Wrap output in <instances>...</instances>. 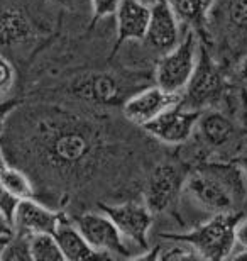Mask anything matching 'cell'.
Wrapping results in <instances>:
<instances>
[{
	"label": "cell",
	"instance_id": "obj_25",
	"mask_svg": "<svg viewBox=\"0 0 247 261\" xmlns=\"http://www.w3.org/2000/svg\"><path fill=\"white\" fill-rule=\"evenodd\" d=\"M229 73H230V80H232L235 87L247 90V53L235 61L234 68Z\"/></svg>",
	"mask_w": 247,
	"mask_h": 261
},
{
	"label": "cell",
	"instance_id": "obj_4",
	"mask_svg": "<svg viewBox=\"0 0 247 261\" xmlns=\"http://www.w3.org/2000/svg\"><path fill=\"white\" fill-rule=\"evenodd\" d=\"M46 15L29 5V0H0V55H14L49 33Z\"/></svg>",
	"mask_w": 247,
	"mask_h": 261
},
{
	"label": "cell",
	"instance_id": "obj_6",
	"mask_svg": "<svg viewBox=\"0 0 247 261\" xmlns=\"http://www.w3.org/2000/svg\"><path fill=\"white\" fill-rule=\"evenodd\" d=\"M208 38L210 46L217 39L224 43L218 49L224 53L220 63L229 66V58L247 48V0H215L208 15Z\"/></svg>",
	"mask_w": 247,
	"mask_h": 261
},
{
	"label": "cell",
	"instance_id": "obj_8",
	"mask_svg": "<svg viewBox=\"0 0 247 261\" xmlns=\"http://www.w3.org/2000/svg\"><path fill=\"white\" fill-rule=\"evenodd\" d=\"M198 46L197 33L188 29L185 38L180 39L175 48L157 58L154 68L156 85L173 93L185 90L198 61Z\"/></svg>",
	"mask_w": 247,
	"mask_h": 261
},
{
	"label": "cell",
	"instance_id": "obj_15",
	"mask_svg": "<svg viewBox=\"0 0 247 261\" xmlns=\"http://www.w3.org/2000/svg\"><path fill=\"white\" fill-rule=\"evenodd\" d=\"M143 43L151 53L159 56L180 43V20L173 12L168 0H161L151 7V17Z\"/></svg>",
	"mask_w": 247,
	"mask_h": 261
},
{
	"label": "cell",
	"instance_id": "obj_19",
	"mask_svg": "<svg viewBox=\"0 0 247 261\" xmlns=\"http://www.w3.org/2000/svg\"><path fill=\"white\" fill-rule=\"evenodd\" d=\"M180 24L193 29L198 41L210 46L208 38V15L212 12L215 0H168Z\"/></svg>",
	"mask_w": 247,
	"mask_h": 261
},
{
	"label": "cell",
	"instance_id": "obj_27",
	"mask_svg": "<svg viewBox=\"0 0 247 261\" xmlns=\"http://www.w3.org/2000/svg\"><path fill=\"white\" fill-rule=\"evenodd\" d=\"M17 202H19L17 198L5 189V185L2 184V180H0V211H2L9 219H12L14 208H15V205H17Z\"/></svg>",
	"mask_w": 247,
	"mask_h": 261
},
{
	"label": "cell",
	"instance_id": "obj_2",
	"mask_svg": "<svg viewBox=\"0 0 247 261\" xmlns=\"http://www.w3.org/2000/svg\"><path fill=\"white\" fill-rule=\"evenodd\" d=\"M183 192L210 216L239 212L247 198V181L234 160H203L188 170Z\"/></svg>",
	"mask_w": 247,
	"mask_h": 261
},
{
	"label": "cell",
	"instance_id": "obj_16",
	"mask_svg": "<svg viewBox=\"0 0 247 261\" xmlns=\"http://www.w3.org/2000/svg\"><path fill=\"white\" fill-rule=\"evenodd\" d=\"M63 211H56L44 205L38 198H22L17 202L12 214V232L22 236H34L39 232H54L63 216Z\"/></svg>",
	"mask_w": 247,
	"mask_h": 261
},
{
	"label": "cell",
	"instance_id": "obj_36",
	"mask_svg": "<svg viewBox=\"0 0 247 261\" xmlns=\"http://www.w3.org/2000/svg\"><path fill=\"white\" fill-rule=\"evenodd\" d=\"M143 4H146V5H149V7H152L154 4H157V2H161V0H141Z\"/></svg>",
	"mask_w": 247,
	"mask_h": 261
},
{
	"label": "cell",
	"instance_id": "obj_11",
	"mask_svg": "<svg viewBox=\"0 0 247 261\" xmlns=\"http://www.w3.org/2000/svg\"><path fill=\"white\" fill-rule=\"evenodd\" d=\"M73 221L85 236L88 244L103 258H134L129 248V239L122 236V232L107 214L102 211L83 212Z\"/></svg>",
	"mask_w": 247,
	"mask_h": 261
},
{
	"label": "cell",
	"instance_id": "obj_5",
	"mask_svg": "<svg viewBox=\"0 0 247 261\" xmlns=\"http://www.w3.org/2000/svg\"><path fill=\"white\" fill-rule=\"evenodd\" d=\"M242 211L215 214L186 232H161L159 238L168 241H181L195 251L200 259H229L235 248V226Z\"/></svg>",
	"mask_w": 247,
	"mask_h": 261
},
{
	"label": "cell",
	"instance_id": "obj_10",
	"mask_svg": "<svg viewBox=\"0 0 247 261\" xmlns=\"http://www.w3.org/2000/svg\"><path fill=\"white\" fill-rule=\"evenodd\" d=\"M193 134L197 136L198 144L202 146V161L207 153H217V151H225L230 148L239 151L240 143H247V139H242L244 130L222 109L202 111Z\"/></svg>",
	"mask_w": 247,
	"mask_h": 261
},
{
	"label": "cell",
	"instance_id": "obj_34",
	"mask_svg": "<svg viewBox=\"0 0 247 261\" xmlns=\"http://www.w3.org/2000/svg\"><path fill=\"white\" fill-rule=\"evenodd\" d=\"M242 106H244V122L247 129V90L242 92Z\"/></svg>",
	"mask_w": 247,
	"mask_h": 261
},
{
	"label": "cell",
	"instance_id": "obj_9",
	"mask_svg": "<svg viewBox=\"0 0 247 261\" xmlns=\"http://www.w3.org/2000/svg\"><path fill=\"white\" fill-rule=\"evenodd\" d=\"M188 168L185 165L162 161L151 170L143 190V202L152 214L166 212L180 198Z\"/></svg>",
	"mask_w": 247,
	"mask_h": 261
},
{
	"label": "cell",
	"instance_id": "obj_24",
	"mask_svg": "<svg viewBox=\"0 0 247 261\" xmlns=\"http://www.w3.org/2000/svg\"><path fill=\"white\" fill-rule=\"evenodd\" d=\"M117 4L119 0H90V9H92L90 28H93L102 19L114 15L115 9H117Z\"/></svg>",
	"mask_w": 247,
	"mask_h": 261
},
{
	"label": "cell",
	"instance_id": "obj_29",
	"mask_svg": "<svg viewBox=\"0 0 247 261\" xmlns=\"http://www.w3.org/2000/svg\"><path fill=\"white\" fill-rule=\"evenodd\" d=\"M235 243L239 246L247 248V214H242L235 226Z\"/></svg>",
	"mask_w": 247,
	"mask_h": 261
},
{
	"label": "cell",
	"instance_id": "obj_18",
	"mask_svg": "<svg viewBox=\"0 0 247 261\" xmlns=\"http://www.w3.org/2000/svg\"><path fill=\"white\" fill-rule=\"evenodd\" d=\"M58 246H60L63 258L68 261H81V259H95L103 258L102 254L93 249L81 231L78 229L75 221H71L70 216L65 212L58 222V226L52 232Z\"/></svg>",
	"mask_w": 247,
	"mask_h": 261
},
{
	"label": "cell",
	"instance_id": "obj_13",
	"mask_svg": "<svg viewBox=\"0 0 247 261\" xmlns=\"http://www.w3.org/2000/svg\"><path fill=\"white\" fill-rule=\"evenodd\" d=\"M200 114L202 111L175 106L161 112L148 124H144L143 129L146 134H149L152 139L159 141V143L170 146L185 144L195 133Z\"/></svg>",
	"mask_w": 247,
	"mask_h": 261
},
{
	"label": "cell",
	"instance_id": "obj_32",
	"mask_svg": "<svg viewBox=\"0 0 247 261\" xmlns=\"http://www.w3.org/2000/svg\"><path fill=\"white\" fill-rule=\"evenodd\" d=\"M229 259H237V261H247V248H242V249H240V251H232V253H230V256H229Z\"/></svg>",
	"mask_w": 247,
	"mask_h": 261
},
{
	"label": "cell",
	"instance_id": "obj_7",
	"mask_svg": "<svg viewBox=\"0 0 247 261\" xmlns=\"http://www.w3.org/2000/svg\"><path fill=\"white\" fill-rule=\"evenodd\" d=\"M135 82L125 80L119 73L110 71H83L76 75L68 83V93L75 97L76 100L85 102L88 106L95 107H119L124 106V102L138 92L132 87Z\"/></svg>",
	"mask_w": 247,
	"mask_h": 261
},
{
	"label": "cell",
	"instance_id": "obj_12",
	"mask_svg": "<svg viewBox=\"0 0 247 261\" xmlns=\"http://www.w3.org/2000/svg\"><path fill=\"white\" fill-rule=\"evenodd\" d=\"M98 211L112 219L125 239L134 243L143 251H149V231L152 226V212L144 202L125 200L120 203L98 202Z\"/></svg>",
	"mask_w": 247,
	"mask_h": 261
},
{
	"label": "cell",
	"instance_id": "obj_23",
	"mask_svg": "<svg viewBox=\"0 0 247 261\" xmlns=\"http://www.w3.org/2000/svg\"><path fill=\"white\" fill-rule=\"evenodd\" d=\"M15 83H17V70L12 63V60L5 55H0V100L12 98Z\"/></svg>",
	"mask_w": 247,
	"mask_h": 261
},
{
	"label": "cell",
	"instance_id": "obj_3",
	"mask_svg": "<svg viewBox=\"0 0 247 261\" xmlns=\"http://www.w3.org/2000/svg\"><path fill=\"white\" fill-rule=\"evenodd\" d=\"M237 88L230 80L227 66L215 58L207 44L200 43L195 71L181 92L180 106L195 111L222 109L225 103H230Z\"/></svg>",
	"mask_w": 247,
	"mask_h": 261
},
{
	"label": "cell",
	"instance_id": "obj_31",
	"mask_svg": "<svg viewBox=\"0 0 247 261\" xmlns=\"http://www.w3.org/2000/svg\"><path fill=\"white\" fill-rule=\"evenodd\" d=\"M245 154H240V156H235V158H232L235 163L239 165V168L242 170V173L245 176V181H247V151H244Z\"/></svg>",
	"mask_w": 247,
	"mask_h": 261
},
{
	"label": "cell",
	"instance_id": "obj_26",
	"mask_svg": "<svg viewBox=\"0 0 247 261\" xmlns=\"http://www.w3.org/2000/svg\"><path fill=\"white\" fill-rule=\"evenodd\" d=\"M20 106L19 98H7V100H0V138H2L5 126H7L10 116Z\"/></svg>",
	"mask_w": 247,
	"mask_h": 261
},
{
	"label": "cell",
	"instance_id": "obj_21",
	"mask_svg": "<svg viewBox=\"0 0 247 261\" xmlns=\"http://www.w3.org/2000/svg\"><path fill=\"white\" fill-rule=\"evenodd\" d=\"M31 261H63V253L51 232H39L29 236Z\"/></svg>",
	"mask_w": 247,
	"mask_h": 261
},
{
	"label": "cell",
	"instance_id": "obj_28",
	"mask_svg": "<svg viewBox=\"0 0 247 261\" xmlns=\"http://www.w3.org/2000/svg\"><path fill=\"white\" fill-rule=\"evenodd\" d=\"M51 5H56V7L71 10V12H78L87 5V2L90 4V0H46Z\"/></svg>",
	"mask_w": 247,
	"mask_h": 261
},
{
	"label": "cell",
	"instance_id": "obj_22",
	"mask_svg": "<svg viewBox=\"0 0 247 261\" xmlns=\"http://www.w3.org/2000/svg\"><path fill=\"white\" fill-rule=\"evenodd\" d=\"M2 261H31L29 253V238L22 234L12 232L4 249Z\"/></svg>",
	"mask_w": 247,
	"mask_h": 261
},
{
	"label": "cell",
	"instance_id": "obj_35",
	"mask_svg": "<svg viewBox=\"0 0 247 261\" xmlns=\"http://www.w3.org/2000/svg\"><path fill=\"white\" fill-rule=\"evenodd\" d=\"M5 165H7V158H5L4 148H2V144H0V170H2Z\"/></svg>",
	"mask_w": 247,
	"mask_h": 261
},
{
	"label": "cell",
	"instance_id": "obj_14",
	"mask_svg": "<svg viewBox=\"0 0 247 261\" xmlns=\"http://www.w3.org/2000/svg\"><path fill=\"white\" fill-rule=\"evenodd\" d=\"M180 103H181V93L166 92L161 87L152 85L134 92L124 102L122 112L125 121L130 122L132 126L143 127L144 124L152 121L161 112H164L175 106H180Z\"/></svg>",
	"mask_w": 247,
	"mask_h": 261
},
{
	"label": "cell",
	"instance_id": "obj_1",
	"mask_svg": "<svg viewBox=\"0 0 247 261\" xmlns=\"http://www.w3.org/2000/svg\"><path fill=\"white\" fill-rule=\"evenodd\" d=\"M22 106V102H20ZM15 109L0 139L7 163L61 187L85 184L107 160L108 143L98 122L49 103Z\"/></svg>",
	"mask_w": 247,
	"mask_h": 261
},
{
	"label": "cell",
	"instance_id": "obj_20",
	"mask_svg": "<svg viewBox=\"0 0 247 261\" xmlns=\"http://www.w3.org/2000/svg\"><path fill=\"white\" fill-rule=\"evenodd\" d=\"M0 180H2V184L5 185V189L17 198V200L36 197V187L33 184V180H31V176L25 173L22 168H19V166L7 163L0 170Z\"/></svg>",
	"mask_w": 247,
	"mask_h": 261
},
{
	"label": "cell",
	"instance_id": "obj_33",
	"mask_svg": "<svg viewBox=\"0 0 247 261\" xmlns=\"http://www.w3.org/2000/svg\"><path fill=\"white\" fill-rule=\"evenodd\" d=\"M9 238H10V236H0V261H2V254H4L5 246H7Z\"/></svg>",
	"mask_w": 247,
	"mask_h": 261
},
{
	"label": "cell",
	"instance_id": "obj_30",
	"mask_svg": "<svg viewBox=\"0 0 247 261\" xmlns=\"http://www.w3.org/2000/svg\"><path fill=\"white\" fill-rule=\"evenodd\" d=\"M10 234H12V222L0 211V236H10Z\"/></svg>",
	"mask_w": 247,
	"mask_h": 261
},
{
	"label": "cell",
	"instance_id": "obj_17",
	"mask_svg": "<svg viewBox=\"0 0 247 261\" xmlns=\"http://www.w3.org/2000/svg\"><path fill=\"white\" fill-rule=\"evenodd\" d=\"M115 44L110 51V58L119 53L125 43L143 41L148 29L151 7L141 0H119L115 9Z\"/></svg>",
	"mask_w": 247,
	"mask_h": 261
}]
</instances>
